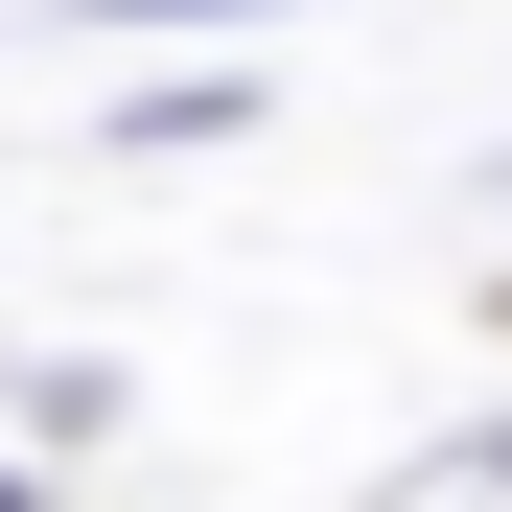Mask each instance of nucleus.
Wrapping results in <instances>:
<instances>
[{"instance_id": "nucleus-2", "label": "nucleus", "mask_w": 512, "mask_h": 512, "mask_svg": "<svg viewBox=\"0 0 512 512\" xmlns=\"http://www.w3.org/2000/svg\"><path fill=\"white\" fill-rule=\"evenodd\" d=\"M0 512H47V489H24V466H0Z\"/></svg>"}, {"instance_id": "nucleus-1", "label": "nucleus", "mask_w": 512, "mask_h": 512, "mask_svg": "<svg viewBox=\"0 0 512 512\" xmlns=\"http://www.w3.org/2000/svg\"><path fill=\"white\" fill-rule=\"evenodd\" d=\"M94 140H117V163H187V140H256V70H163V94H117Z\"/></svg>"}]
</instances>
